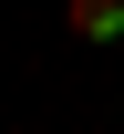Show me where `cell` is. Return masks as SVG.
Masks as SVG:
<instances>
[{
  "label": "cell",
  "instance_id": "1",
  "mask_svg": "<svg viewBox=\"0 0 124 134\" xmlns=\"http://www.w3.org/2000/svg\"><path fill=\"white\" fill-rule=\"evenodd\" d=\"M62 21H72V41H93V52L124 41V0H62Z\"/></svg>",
  "mask_w": 124,
  "mask_h": 134
}]
</instances>
